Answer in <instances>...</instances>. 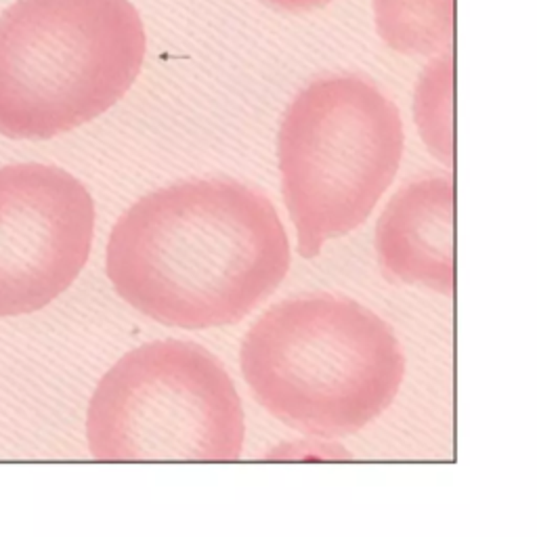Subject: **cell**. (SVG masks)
<instances>
[{
	"label": "cell",
	"instance_id": "cell-2",
	"mask_svg": "<svg viewBox=\"0 0 537 537\" xmlns=\"http://www.w3.org/2000/svg\"><path fill=\"white\" fill-rule=\"evenodd\" d=\"M239 363L268 414L322 439L365 428L391 407L405 378L393 328L336 294L294 296L264 311L243 336Z\"/></svg>",
	"mask_w": 537,
	"mask_h": 537
},
{
	"label": "cell",
	"instance_id": "cell-5",
	"mask_svg": "<svg viewBox=\"0 0 537 537\" xmlns=\"http://www.w3.org/2000/svg\"><path fill=\"white\" fill-rule=\"evenodd\" d=\"M225 365L202 345L156 340L120 357L86 411L97 462H235L245 422Z\"/></svg>",
	"mask_w": 537,
	"mask_h": 537
},
{
	"label": "cell",
	"instance_id": "cell-3",
	"mask_svg": "<svg viewBox=\"0 0 537 537\" xmlns=\"http://www.w3.org/2000/svg\"><path fill=\"white\" fill-rule=\"evenodd\" d=\"M130 0H15L0 13V135L47 141L114 107L145 59Z\"/></svg>",
	"mask_w": 537,
	"mask_h": 537
},
{
	"label": "cell",
	"instance_id": "cell-7",
	"mask_svg": "<svg viewBox=\"0 0 537 537\" xmlns=\"http://www.w3.org/2000/svg\"><path fill=\"white\" fill-rule=\"evenodd\" d=\"M455 174H426L403 185L376 225V258L391 284L455 296Z\"/></svg>",
	"mask_w": 537,
	"mask_h": 537
},
{
	"label": "cell",
	"instance_id": "cell-4",
	"mask_svg": "<svg viewBox=\"0 0 537 537\" xmlns=\"http://www.w3.org/2000/svg\"><path fill=\"white\" fill-rule=\"evenodd\" d=\"M403 145L397 105L363 76H326L294 97L280 124L278 162L305 258L368 220L397 176Z\"/></svg>",
	"mask_w": 537,
	"mask_h": 537
},
{
	"label": "cell",
	"instance_id": "cell-8",
	"mask_svg": "<svg viewBox=\"0 0 537 537\" xmlns=\"http://www.w3.org/2000/svg\"><path fill=\"white\" fill-rule=\"evenodd\" d=\"M455 0H374L380 38L403 55H439L455 47Z\"/></svg>",
	"mask_w": 537,
	"mask_h": 537
},
{
	"label": "cell",
	"instance_id": "cell-1",
	"mask_svg": "<svg viewBox=\"0 0 537 537\" xmlns=\"http://www.w3.org/2000/svg\"><path fill=\"white\" fill-rule=\"evenodd\" d=\"M290 241L262 191L197 176L137 199L107 241V278L145 317L181 330L241 322L290 271Z\"/></svg>",
	"mask_w": 537,
	"mask_h": 537
},
{
	"label": "cell",
	"instance_id": "cell-6",
	"mask_svg": "<svg viewBox=\"0 0 537 537\" xmlns=\"http://www.w3.org/2000/svg\"><path fill=\"white\" fill-rule=\"evenodd\" d=\"M95 202L74 174L49 164L0 168V317L45 309L84 268Z\"/></svg>",
	"mask_w": 537,
	"mask_h": 537
},
{
	"label": "cell",
	"instance_id": "cell-9",
	"mask_svg": "<svg viewBox=\"0 0 537 537\" xmlns=\"http://www.w3.org/2000/svg\"><path fill=\"white\" fill-rule=\"evenodd\" d=\"M414 116L428 151L455 170V51L434 57L418 78Z\"/></svg>",
	"mask_w": 537,
	"mask_h": 537
}]
</instances>
